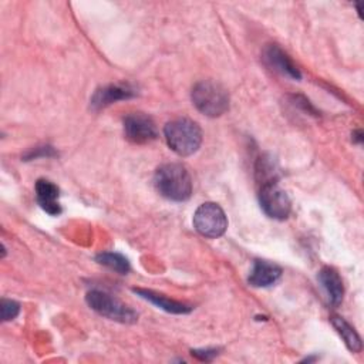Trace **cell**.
<instances>
[{
    "label": "cell",
    "instance_id": "cell-1",
    "mask_svg": "<svg viewBox=\"0 0 364 364\" xmlns=\"http://www.w3.org/2000/svg\"><path fill=\"white\" fill-rule=\"evenodd\" d=\"M154 183L156 191L169 200L183 202L192 193L191 175L183 165L176 162L161 165L155 172Z\"/></svg>",
    "mask_w": 364,
    "mask_h": 364
},
{
    "label": "cell",
    "instance_id": "cell-2",
    "mask_svg": "<svg viewBox=\"0 0 364 364\" xmlns=\"http://www.w3.org/2000/svg\"><path fill=\"white\" fill-rule=\"evenodd\" d=\"M168 146L181 156L195 154L202 144L200 127L189 118H175L164 128Z\"/></svg>",
    "mask_w": 364,
    "mask_h": 364
},
{
    "label": "cell",
    "instance_id": "cell-3",
    "mask_svg": "<svg viewBox=\"0 0 364 364\" xmlns=\"http://www.w3.org/2000/svg\"><path fill=\"white\" fill-rule=\"evenodd\" d=\"M193 105L203 115L216 118L229 109V94L218 82L210 80L199 81L193 85L191 94Z\"/></svg>",
    "mask_w": 364,
    "mask_h": 364
},
{
    "label": "cell",
    "instance_id": "cell-4",
    "mask_svg": "<svg viewBox=\"0 0 364 364\" xmlns=\"http://www.w3.org/2000/svg\"><path fill=\"white\" fill-rule=\"evenodd\" d=\"M85 301L94 311L109 320L129 324L135 323L138 318V314L131 307L101 290L88 291L85 296Z\"/></svg>",
    "mask_w": 364,
    "mask_h": 364
},
{
    "label": "cell",
    "instance_id": "cell-5",
    "mask_svg": "<svg viewBox=\"0 0 364 364\" xmlns=\"http://www.w3.org/2000/svg\"><path fill=\"white\" fill-rule=\"evenodd\" d=\"M193 228L205 237L216 239L228 228V218L223 209L213 202L202 203L193 213Z\"/></svg>",
    "mask_w": 364,
    "mask_h": 364
},
{
    "label": "cell",
    "instance_id": "cell-6",
    "mask_svg": "<svg viewBox=\"0 0 364 364\" xmlns=\"http://www.w3.org/2000/svg\"><path fill=\"white\" fill-rule=\"evenodd\" d=\"M259 203L262 210L272 219L284 220L291 212V202L277 181L262 183L259 188Z\"/></svg>",
    "mask_w": 364,
    "mask_h": 364
},
{
    "label": "cell",
    "instance_id": "cell-7",
    "mask_svg": "<svg viewBox=\"0 0 364 364\" xmlns=\"http://www.w3.org/2000/svg\"><path fill=\"white\" fill-rule=\"evenodd\" d=\"M124 134L128 141L142 145L158 136L155 122L142 112H132L124 118Z\"/></svg>",
    "mask_w": 364,
    "mask_h": 364
},
{
    "label": "cell",
    "instance_id": "cell-8",
    "mask_svg": "<svg viewBox=\"0 0 364 364\" xmlns=\"http://www.w3.org/2000/svg\"><path fill=\"white\" fill-rule=\"evenodd\" d=\"M264 61L270 68L274 71L291 78V80H300L301 74L297 65L291 61V58L276 44H270L264 50Z\"/></svg>",
    "mask_w": 364,
    "mask_h": 364
},
{
    "label": "cell",
    "instance_id": "cell-9",
    "mask_svg": "<svg viewBox=\"0 0 364 364\" xmlns=\"http://www.w3.org/2000/svg\"><path fill=\"white\" fill-rule=\"evenodd\" d=\"M135 95L134 88L129 85H122V84H109L102 88H98L94 95L91 97V107L94 109H101L104 107L111 105L112 102L121 101V100H128Z\"/></svg>",
    "mask_w": 364,
    "mask_h": 364
},
{
    "label": "cell",
    "instance_id": "cell-10",
    "mask_svg": "<svg viewBox=\"0 0 364 364\" xmlns=\"http://www.w3.org/2000/svg\"><path fill=\"white\" fill-rule=\"evenodd\" d=\"M60 189L48 179H38L36 182V199L43 210L51 216L61 213V205L58 202Z\"/></svg>",
    "mask_w": 364,
    "mask_h": 364
},
{
    "label": "cell",
    "instance_id": "cell-11",
    "mask_svg": "<svg viewBox=\"0 0 364 364\" xmlns=\"http://www.w3.org/2000/svg\"><path fill=\"white\" fill-rule=\"evenodd\" d=\"M317 279L327 294L328 303L333 307H338L341 304L343 296H344V286H343V280H341L338 272L330 266H324L318 272Z\"/></svg>",
    "mask_w": 364,
    "mask_h": 364
},
{
    "label": "cell",
    "instance_id": "cell-12",
    "mask_svg": "<svg viewBox=\"0 0 364 364\" xmlns=\"http://www.w3.org/2000/svg\"><path fill=\"white\" fill-rule=\"evenodd\" d=\"M282 276V269L267 260H256L253 269L247 277V282L253 287L273 286Z\"/></svg>",
    "mask_w": 364,
    "mask_h": 364
},
{
    "label": "cell",
    "instance_id": "cell-13",
    "mask_svg": "<svg viewBox=\"0 0 364 364\" xmlns=\"http://www.w3.org/2000/svg\"><path fill=\"white\" fill-rule=\"evenodd\" d=\"M134 293H136L139 297L148 300L149 303L155 304L158 309L166 311V313H172V314H186L192 310L191 306L182 303V301H178V300H172V299H168L166 296L164 294H159L156 291H152V290H148V289H132Z\"/></svg>",
    "mask_w": 364,
    "mask_h": 364
},
{
    "label": "cell",
    "instance_id": "cell-14",
    "mask_svg": "<svg viewBox=\"0 0 364 364\" xmlns=\"http://www.w3.org/2000/svg\"><path fill=\"white\" fill-rule=\"evenodd\" d=\"M331 324L336 328V331L340 334V337L343 338L346 347L351 353H360L361 351V348H363L361 338H360L358 333L354 330V327H351L343 317H338V316L331 317Z\"/></svg>",
    "mask_w": 364,
    "mask_h": 364
},
{
    "label": "cell",
    "instance_id": "cell-15",
    "mask_svg": "<svg viewBox=\"0 0 364 364\" xmlns=\"http://www.w3.org/2000/svg\"><path fill=\"white\" fill-rule=\"evenodd\" d=\"M95 260L108 267L109 270H114L119 274H127L131 269V264H129V260L121 255V253H117V252H101L95 256Z\"/></svg>",
    "mask_w": 364,
    "mask_h": 364
},
{
    "label": "cell",
    "instance_id": "cell-16",
    "mask_svg": "<svg viewBox=\"0 0 364 364\" xmlns=\"http://www.w3.org/2000/svg\"><path fill=\"white\" fill-rule=\"evenodd\" d=\"M0 310H1L3 321H10V320H13L18 316L20 304L14 300H10V299H1Z\"/></svg>",
    "mask_w": 364,
    "mask_h": 364
},
{
    "label": "cell",
    "instance_id": "cell-17",
    "mask_svg": "<svg viewBox=\"0 0 364 364\" xmlns=\"http://www.w3.org/2000/svg\"><path fill=\"white\" fill-rule=\"evenodd\" d=\"M53 155H55V151L51 146L46 145V146H37V148L31 149L30 152L26 154L24 158H26V161H30V159H36L38 156H53Z\"/></svg>",
    "mask_w": 364,
    "mask_h": 364
},
{
    "label": "cell",
    "instance_id": "cell-18",
    "mask_svg": "<svg viewBox=\"0 0 364 364\" xmlns=\"http://www.w3.org/2000/svg\"><path fill=\"white\" fill-rule=\"evenodd\" d=\"M218 351L213 348H205V350H192V355H195L198 360L202 361H210L213 357H216Z\"/></svg>",
    "mask_w": 364,
    "mask_h": 364
},
{
    "label": "cell",
    "instance_id": "cell-19",
    "mask_svg": "<svg viewBox=\"0 0 364 364\" xmlns=\"http://www.w3.org/2000/svg\"><path fill=\"white\" fill-rule=\"evenodd\" d=\"M353 141H354V142H361V141H363V132H361V129H357V131L353 132Z\"/></svg>",
    "mask_w": 364,
    "mask_h": 364
}]
</instances>
